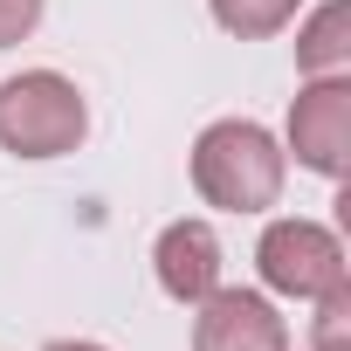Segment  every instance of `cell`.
Here are the masks:
<instances>
[{
  "label": "cell",
  "mask_w": 351,
  "mask_h": 351,
  "mask_svg": "<svg viewBox=\"0 0 351 351\" xmlns=\"http://www.w3.org/2000/svg\"><path fill=\"white\" fill-rule=\"evenodd\" d=\"M193 186L214 200V207H234V214H255L282 193V152L262 124H214L200 131L193 145Z\"/></svg>",
  "instance_id": "cell-1"
},
{
  "label": "cell",
  "mask_w": 351,
  "mask_h": 351,
  "mask_svg": "<svg viewBox=\"0 0 351 351\" xmlns=\"http://www.w3.org/2000/svg\"><path fill=\"white\" fill-rule=\"evenodd\" d=\"M76 138H83V97H76V83H62L49 69L0 83V145H8V152L56 158Z\"/></svg>",
  "instance_id": "cell-2"
},
{
  "label": "cell",
  "mask_w": 351,
  "mask_h": 351,
  "mask_svg": "<svg viewBox=\"0 0 351 351\" xmlns=\"http://www.w3.org/2000/svg\"><path fill=\"white\" fill-rule=\"evenodd\" d=\"M255 262H262V282L282 289V296H330V289H344V248L317 221H276L262 234Z\"/></svg>",
  "instance_id": "cell-3"
},
{
  "label": "cell",
  "mask_w": 351,
  "mask_h": 351,
  "mask_svg": "<svg viewBox=\"0 0 351 351\" xmlns=\"http://www.w3.org/2000/svg\"><path fill=\"white\" fill-rule=\"evenodd\" d=\"M289 145H296V158L310 165V172H344V158H351V83L344 76H317L303 97H296V110H289Z\"/></svg>",
  "instance_id": "cell-4"
},
{
  "label": "cell",
  "mask_w": 351,
  "mask_h": 351,
  "mask_svg": "<svg viewBox=\"0 0 351 351\" xmlns=\"http://www.w3.org/2000/svg\"><path fill=\"white\" fill-rule=\"evenodd\" d=\"M207 303V317H200V330H193V351H289V330H282V317L262 303V296H248V289H214V296H200Z\"/></svg>",
  "instance_id": "cell-5"
},
{
  "label": "cell",
  "mask_w": 351,
  "mask_h": 351,
  "mask_svg": "<svg viewBox=\"0 0 351 351\" xmlns=\"http://www.w3.org/2000/svg\"><path fill=\"white\" fill-rule=\"evenodd\" d=\"M158 282L180 303H200V296L221 289V241H214L207 221H172L158 234Z\"/></svg>",
  "instance_id": "cell-6"
},
{
  "label": "cell",
  "mask_w": 351,
  "mask_h": 351,
  "mask_svg": "<svg viewBox=\"0 0 351 351\" xmlns=\"http://www.w3.org/2000/svg\"><path fill=\"white\" fill-rule=\"evenodd\" d=\"M344 28H351V8L344 0H330V8H317V21L303 28V42H296V62L310 69V76H337V62H344Z\"/></svg>",
  "instance_id": "cell-7"
},
{
  "label": "cell",
  "mask_w": 351,
  "mask_h": 351,
  "mask_svg": "<svg viewBox=\"0 0 351 351\" xmlns=\"http://www.w3.org/2000/svg\"><path fill=\"white\" fill-rule=\"evenodd\" d=\"M296 14V0H214V21L228 35H276Z\"/></svg>",
  "instance_id": "cell-8"
},
{
  "label": "cell",
  "mask_w": 351,
  "mask_h": 351,
  "mask_svg": "<svg viewBox=\"0 0 351 351\" xmlns=\"http://www.w3.org/2000/svg\"><path fill=\"white\" fill-rule=\"evenodd\" d=\"M35 21H42V0H0V49L21 42Z\"/></svg>",
  "instance_id": "cell-9"
},
{
  "label": "cell",
  "mask_w": 351,
  "mask_h": 351,
  "mask_svg": "<svg viewBox=\"0 0 351 351\" xmlns=\"http://www.w3.org/2000/svg\"><path fill=\"white\" fill-rule=\"evenodd\" d=\"M49 351H104V344H49Z\"/></svg>",
  "instance_id": "cell-10"
}]
</instances>
